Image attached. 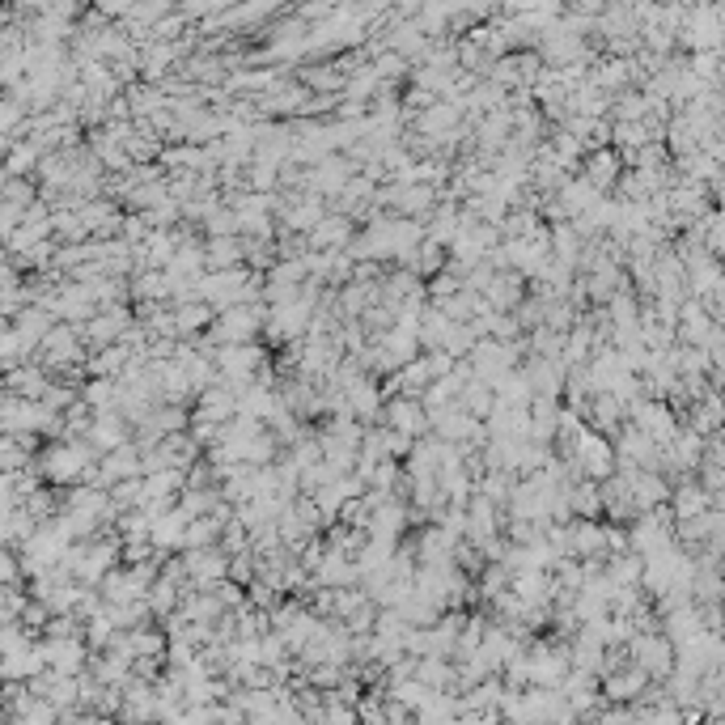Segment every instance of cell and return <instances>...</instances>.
I'll use <instances>...</instances> for the list:
<instances>
[{
  "label": "cell",
  "instance_id": "cell-1",
  "mask_svg": "<svg viewBox=\"0 0 725 725\" xmlns=\"http://www.w3.org/2000/svg\"><path fill=\"white\" fill-rule=\"evenodd\" d=\"M628 658H632V666H641L649 679H666L670 670H675V645L662 636V628L632 632L628 636Z\"/></svg>",
  "mask_w": 725,
  "mask_h": 725
},
{
  "label": "cell",
  "instance_id": "cell-2",
  "mask_svg": "<svg viewBox=\"0 0 725 725\" xmlns=\"http://www.w3.org/2000/svg\"><path fill=\"white\" fill-rule=\"evenodd\" d=\"M263 361H268V352H263V344H255V340L217 344V352H212L217 378H225V382H251V374H255Z\"/></svg>",
  "mask_w": 725,
  "mask_h": 725
},
{
  "label": "cell",
  "instance_id": "cell-3",
  "mask_svg": "<svg viewBox=\"0 0 725 725\" xmlns=\"http://www.w3.org/2000/svg\"><path fill=\"white\" fill-rule=\"evenodd\" d=\"M569 454L577 458V467H581V475H586V480H607V475L615 471V446H611V437H603L598 429H590V424L577 433V441H573Z\"/></svg>",
  "mask_w": 725,
  "mask_h": 725
},
{
  "label": "cell",
  "instance_id": "cell-4",
  "mask_svg": "<svg viewBox=\"0 0 725 725\" xmlns=\"http://www.w3.org/2000/svg\"><path fill=\"white\" fill-rule=\"evenodd\" d=\"M179 560H183V577L191 581V586H212V581H221L225 569H229V552H221L217 543L212 547H187Z\"/></svg>",
  "mask_w": 725,
  "mask_h": 725
},
{
  "label": "cell",
  "instance_id": "cell-5",
  "mask_svg": "<svg viewBox=\"0 0 725 725\" xmlns=\"http://www.w3.org/2000/svg\"><path fill=\"white\" fill-rule=\"evenodd\" d=\"M382 420L391 424V429L408 433V437H424L429 433V412L420 408L416 395H391L382 403Z\"/></svg>",
  "mask_w": 725,
  "mask_h": 725
},
{
  "label": "cell",
  "instance_id": "cell-6",
  "mask_svg": "<svg viewBox=\"0 0 725 725\" xmlns=\"http://www.w3.org/2000/svg\"><path fill=\"white\" fill-rule=\"evenodd\" d=\"M522 374H526V382H530V391H535V395H543V399H560L569 365H564L560 357H526Z\"/></svg>",
  "mask_w": 725,
  "mask_h": 725
},
{
  "label": "cell",
  "instance_id": "cell-7",
  "mask_svg": "<svg viewBox=\"0 0 725 725\" xmlns=\"http://www.w3.org/2000/svg\"><path fill=\"white\" fill-rule=\"evenodd\" d=\"M352 234H357V229H352V217H344V212H331V208H327L323 217H318V225L306 234V242L314 246V251H344Z\"/></svg>",
  "mask_w": 725,
  "mask_h": 725
},
{
  "label": "cell",
  "instance_id": "cell-8",
  "mask_svg": "<svg viewBox=\"0 0 725 725\" xmlns=\"http://www.w3.org/2000/svg\"><path fill=\"white\" fill-rule=\"evenodd\" d=\"M666 505H670V514L675 518H692V514H704V509L717 505V501L696 484V475H679V480H670Z\"/></svg>",
  "mask_w": 725,
  "mask_h": 725
},
{
  "label": "cell",
  "instance_id": "cell-9",
  "mask_svg": "<svg viewBox=\"0 0 725 725\" xmlns=\"http://www.w3.org/2000/svg\"><path fill=\"white\" fill-rule=\"evenodd\" d=\"M620 170H624V162H620V153H615L611 145L581 153V174H586V179H590L598 191H611L615 179H620Z\"/></svg>",
  "mask_w": 725,
  "mask_h": 725
},
{
  "label": "cell",
  "instance_id": "cell-10",
  "mask_svg": "<svg viewBox=\"0 0 725 725\" xmlns=\"http://www.w3.org/2000/svg\"><path fill=\"white\" fill-rule=\"evenodd\" d=\"M526 297V276L514 272V268H497L488 280V289H484V302L492 310H514L518 302Z\"/></svg>",
  "mask_w": 725,
  "mask_h": 725
},
{
  "label": "cell",
  "instance_id": "cell-11",
  "mask_svg": "<svg viewBox=\"0 0 725 725\" xmlns=\"http://www.w3.org/2000/svg\"><path fill=\"white\" fill-rule=\"evenodd\" d=\"M238 263H242V238L238 234L204 238V268L208 272H225V268H238Z\"/></svg>",
  "mask_w": 725,
  "mask_h": 725
},
{
  "label": "cell",
  "instance_id": "cell-12",
  "mask_svg": "<svg viewBox=\"0 0 725 725\" xmlns=\"http://www.w3.org/2000/svg\"><path fill=\"white\" fill-rule=\"evenodd\" d=\"M318 586H352V581H357V564H352V556H344V552H323V560H318V569L310 573Z\"/></svg>",
  "mask_w": 725,
  "mask_h": 725
},
{
  "label": "cell",
  "instance_id": "cell-13",
  "mask_svg": "<svg viewBox=\"0 0 725 725\" xmlns=\"http://www.w3.org/2000/svg\"><path fill=\"white\" fill-rule=\"evenodd\" d=\"M212 314H217V310H212L204 297L179 302V306H174V331H179V335H196V331H204L212 323Z\"/></svg>",
  "mask_w": 725,
  "mask_h": 725
},
{
  "label": "cell",
  "instance_id": "cell-14",
  "mask_svg": "<svg viewBox=\"0 0 725 725\" xmlns=\"http://www.w3.org/2000/svg\"><path fill=\"white\" fill-rule=\"evenodd\" d=\"M416 679L424 687H433V692H441V687H454V662L424 653V658H416Z\"/></svg>",
  "mask_w": 725,
  "mask_h": 725
},
{
  "label": "cell",
  "instance_id": "cell-15",
  "mask_svg": "<svg viewBox=\"0 0 725 725\" xmlns=\"http://www.w3.org/2000/svg\"><path fill=\"white\" fill-rule=\"evenodd\" d=\"M569 509H573V518H603L598 480H577V484H569Z\"/></svg>",
  "mask_w": 725,
  "mask_h": 725
},
{
  "label": "cell",
  "instance_id": "cell-16",
  "mask_svg": "<svg viewBox=\"0 0 725 725\" xmlns=\"http://www.w3.org/2000/svg\"><path fill=\"white\" fill-rule=\"evenodd\" d=\"M454 399L463 403V408H467L471 416H480V420L492 412V403H497V395H492V386H488L484 378H471V382H467V386H463V391H458Z\"/></svg>",
  "mask_w": 725,
  "mask_h": 725
},
{
  "label": "cell",
  "instance_id": "cell-17",
  "mask_svg": "<svg viewBox=\"0 0 725 725\" xmlns=\"http://www.w3.org/2000/svg\"><path fill=\"white\" fill-rule=\"evenodd\" d=\"M471 344H475V331L467 327V323H446V331H441V352H450L454 361H463L467 352H471Z\"/></svg>",
  "mask_w": 725,
  "mask_h": 725
},
{
  "label": "cell",
  "instance_id": "cell-18",
  "mask_svg": "<svg viewBox=\"0 0 725 725\" xmlns=\"http://www.w3.org/2000/svg\"><path fill=\"white\" fill-rule=\"evenodd\" d=\"M289 658H293V653H289V645H285V636L272 632V628L259 632V666H272V670H276V666H285Z\"/></svg>",
  "mask_w": 725,
  "mask_h": 725
}]
</instances>
